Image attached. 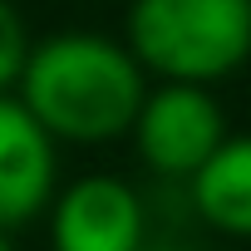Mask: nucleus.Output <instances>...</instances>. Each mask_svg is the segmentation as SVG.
Returning a JSON list of instances; mask_svg holds the SVG:
<instances>
[{"label": "nucleus", "mask_w": 251, "mask_h": 251, "mask_svg": "<svg viewBox=\"0 0 251 251\" xmlns=\"http://www.w3.org/2000/svg\"><path fill=\"white\" fill-rule=\"evenodd\" d=\"M50 251H143L148 207L133 182L113 173H84L64 182L45 212Z\"/></svg>", "instance_id": "4"}, {"label": "nucleus", "mask_w": 251, "mask_h": 251, "mask_svg": "<svg viewBox=\"0 0 251 251\" xmlns=\"http://www.w3.org/2000/svg\"><path fill=\"white\" fill-rule=\"evenodd\" d=\"M30 25L25 15L15 10V0H0V94H15L20 84V69L30 59Z\"/></svg>", "instance_id": "7"}, {"label": "nucleus", "mask_w": 251, "mask_h": 251, "mask_svg": "<svg viewBox=\"0 0 251 251\" xmlns=\"http://www.w3.org/2000/svg\"><path fill=\"white\" fill-rule=\"evenodd\" d=\"M143 94V64L123 40L99 30H59L35 40L15 84V99L59 148H103L128 138Z\"/></svg>", "instance_id": "1"}, {"label": "nucleus", "mask_w": 251, "mask_h": 251, "mask_svg": "<svg viewBox=\"0 0 251 251\" xmlns=\"http://www.w3.org/2000/svg\"><path fill=\"white\" fill-rule=\"evenodd\" d=\"M226 133V113L202 84H148L128 128L138 163L163 182H187Z\"/></svg>", "instance_id": "3"}, {"label": "nucleus", "mask_w": 251, "mask_h": 251, "mask_svg": "<svg viewBox=\"0 0 251 251\" xmlns=\"http://www.w3.org/2000/svg\"><path fill=\"white\" fill-rule=\"evenodd\" d=\"M54 192L59 143L35 123V113L15 94H0V231L40 222Z\"/></svg>", "instance_id": "5"}, {"label": "nucleus", "mask_w": 251, "mask_h": 251, "mask_svg": "<svg viewBox=\"0 0 251 251\" xmlns=\"http://www.w3.org/2000/svg\"><path fill=\"white\" fill-rule=\"evenodd\" d=\"M0 251H15V241H10V231H0Z\"/></svg>", "instance_id": "9"}, {"label": "nucleus", "mask_w": 251, "mask_h": 251, "mask_svg": "<svg viewBox=\"0 0 251 251\" xmlns=\"http://www.w3.org/2000/svg\"><path fill=\"white\" fill-rule=\"evenodd\" d=\"M187 202L212 231L251 241V133H226L217 143V153L187 177Z\"/></svg>", "instance_id": "6"}, {"label": "nucleus", "mask_w": 251, "mask_h": 251, "mask_svg": "<svg viewBox=\"0 0 251 251\" xmlns=\"http://www.w3.org/2000/svg\"><path fill=\"white\" fill-rule=\"evenodd\" d=\"M123 45L158 84H222L251 64V0H128Z\"/></svg>", "instance_id": "2"}, {"label": "nucleus", "mask_w": 251, "mask_h": 251, "mask_svg": "<svg viewBox=\"0 0 251 251\" xmlns=\"http://www.w3.org/2000/svg\"><path fill=\"white\" fill-rule=\"evenodd\" d=\"M143 251H187V246H173V241H148Z\"/></svg>", "instance_id": "8"}]
</instances>
